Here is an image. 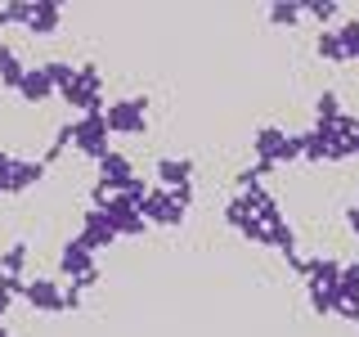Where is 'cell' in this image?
<instances>
[{
  "instance_id": "1",
  "label": "cell",
  "mask_w": 359,
  "mask_h": 337,
  "mask_svg": "<svg viewBox=\"0 0 359 337\" xmlns=\"http://www.w3.org/2000/svg\"><path fill=\"white\" fill-rule=\"evenodd\" d=\"M252 153H256L261 166L278 171V166H287V162L301 157V135H292L287 126H261L252 135Z\"/></svg>"
},
{
  "instance_id": "2",
  "label": "cell",
  "mask_w": 359,
  "mask_h": 337,
  "mask_svg": "<svg viewBox=\"0 0 359 337\" xmlns=\"http://www.w3.org/2000/svg\"><path fill=\"white\" fill-rule=\"evenodd\" d=\"M104 121L117 140H140L149 131V99L144 95H121L104 108Z\"/></svg>"
},
{
  "instance_id": "3",
  "label": "cell",
  "mask_w": 359,
  "mask_h": 337,
  "mask_svg": "<svg viewBox=\"0 0 359 337\" xmlns=\"http://www.w3.org/2000/svg\"><path fill=\"white\" fill-rule=\"evenodd\" d=\"M67 135H72V149L90 157V162H99L104 153H112V131L104 121V112H90V117H76L72 126H67Z\"/></svg>"
},
{
  "instance_id": "4",
  "label": "cell",
  "mask_w": 359,
  "mask_h": 337,
  "mask_svg": "<svg viewBox=\"0 0 359 337\" xmlns=\"http://www.w3.org/2000/svg\"><path fill=\"white\" fill-rule=\"evenodd\" d=\"M194 157H157L153 176H157V189H171V194H180V189L194 185Z\"/></svg>"
},
{
  "instance_id": "5",
  "label": "cell",
  "mask_w": 359,
  "mask_h": 337,
  "mask_svg": "<svg viewBox=\"0 0 359 337\" xmlns=\"http://www.w3.org/2000/svg\"><path fill=\"white\" fill-rule=\"evenodd\" d=\"M22 301H27L32 310H41V315H59L63 310V288L54 284V279H27L22 284Z\"/></svg>"
},
{
  "instance_id": "6",
  "label": "cell",
  "mask_w": 359,
  "mask_h": 337,
  "mask_svg": "<svg viewBox=\"0 0 359 337\" xmlns=\"http://www.w3.org/2000/svg\"><path fill=\"white\" fill-rule=\"evenodd\" d=\"M14 95L22 99V108H41V104H50V99H54V81H50V72H45V63L22 72V81H18Z\"/></svg>"
},
{
  "instance_id": "7",
  "label": "cell",
  "mask_w": 359,
  "mask_h": 337,
  "mask_svg": "<svg viewBox=\"0 0 359 337\" xmlns=\"http://www.w3.org/2000/svg\"><path fill=\"white\" fill-rule=\"evenodd\" d=\"M81 239H86L90 247H112V243H117V234H112V225L104 220V211L86 207V211H81Z\"/></svg>"
},
{
  "instance_id": "8",
  "label": "cell",
  "mask_w": 359,
  "mask_h": 337,
  "mask_svg": "<svg viewBox=\"0 0 359 337\" xmlns=\"http://www.w3.org/2000/svg\"><path fill=\"white\" fill-rule=\"evenodd\" d=\"M341 41V63H359V18H346L341 27H332Z\"/></svg>"
},
{
  "instance_id": "9",
  "label": "cell",
  "mask_w": 359,
  "mask_h": 337,
  "mask_svg": "<svg viewBox=\"0 0 359 337\" xmlns=\"http://www.w3.org/2000/svg\"><path fill=\"white\" fill-rule=\"evenodd\" d=\"M27 256L32 252H27V243H22V239L9 243L5 252H0V270H5V275H14V279H22V275H27Z\"/></svg>"
},
{
  "instance_id": "10",
  "label": "cell",
  "mask_w": 359,
  "mask_h": 337,
  "mask_svg": "<svg viewBox=\"0 0 359 337\" xmlns=\"http://www.w3.org/2000/svg\"><path fill=\"white\" fill-rule=\"evenodd\" d=\"M301 18H306L301 5H274V9H269V22H278V27H297Z\"/></svg>"
}]
</instances>
